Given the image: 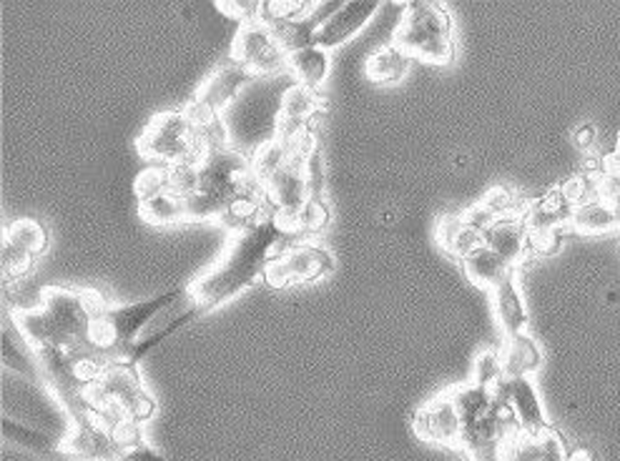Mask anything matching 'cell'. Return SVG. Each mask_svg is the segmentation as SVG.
<instances>
[{"mask_svg": "<svg viewBox=\"0 0 620 461\" xmlns=\"http://www.w3.org/2000/svg\"><path fill=\"white\" fill-rule=\"evenodd\" d=\"M114 461H167V457L159 454V451L146 444V441H139V444L118 451V457Z\"/></svg>", "mask_w": 620, "mask_h": 461, "instance_id": "cell-37", "label": "cell"}, {"mask_svg": "<svg viewBox=\"0 0 620 461\" xmlns=\"http://www.w3.org/2000/svg\"><path fill=\"white\" fill-rule=\"evenodd\" d=\"M495 392L503 396L507 407L513 409L520 431H525V435H543V431L553 429L548 414L543 409L541 394L535 389L533 376H510Z\"/></svg>", "mask_w": 620, "mask_h": 461, "instance_id": "cell-13", "label": "cell"}, {"mask_svg": "<svg viewBox=\"0 0 620 461\" xmlns=\"http://www.w3.org/2000/svg\"><path fill=\"white\" fill-rule=\"evenodd\" d=\"M478 204L488 211L492 221L523 216L525 206H527V204H523V199H520L513 189H505V186L490 189L485 196L478 201Z\"/></svg>", "mask_w": 620, "mask_h": 461, "instance_id": "cell-32", "label": "cell"}, {"mask_svg": "<svg viewBox=\"0 0 620 461\" xmlns=\"http://www.w3.org/2000/svg\"><path fill=\"white\" fill-rule=\"evenodd\" d=\"M403 8V21L392 43L403 49L407 58L450 66L455 61V23L448 8L435 0H413Z\"/></svg>", "mask_w": 620, "mask_h": 461, "instance_id": "cell-4", "label": "cell"}, {"mask_svg": "<svg viewBox=\"0 0 620 461\" xmlns=\"http://www.w3.org/2000/svg\"><path fill=\"white\" fill-rule=\"evenodd\" d=\"M3 242L21 248V251L41 256L45 248H49V230H45L41 221H35L31 216H21L8 224Z\"/></svg>", "mask_w": 620, "mask_h": 461, "instance_id": "cell-29", "label": "cell"}, {"mask_svg": "<svg viewBox=\"0 0 620 461\" xmlns=\"http://www.w3.org/2000/svg\"><path fill=\"white\" fill-rule=\"evenodd\" d=\"M104 307L106 299L94 289L43 286L39 307L11 311V319L33 352L66 349L73 354L96 356L94 326Z\"/></svg>", "mask_w": 620, "mask_h": 461, "instance_id": "cell-2", "label": "cell"}, {"mask_svg": "<svg viewBox=\"0 0 620 461\" xmlns=\"http://www.w3.org/2000/svg\"><path fill=\"white\" fill-rule=\"evenodd\" d=\"M121 447L116 444L114 429L94 407L71 417V427L63 437L61 454L81 461H114Z\"/></svg>", "mask_w": 620, "mask_h": 461, "instance_id": "cell-8", "label": "cell"}, {"mask_svg": "<svg viewBox=\"0 0 620 461\" xmlns=\"http://www.w3.org/2000/svg\"><path fill=\"white\" fill-rule=\"evenodd\" d=\"M216 8L242 25L261 23V0H216Z\"/></svg>", "mask_w": 620, "mask_h": 461, "instance_id": "cell-35", "label": "cell"}, {"mask_svg": "<svg viewBox=\"0 0 620 461\" xmlns=\"http://www.w3.org/2000/svg\"><path fill=\"white\" fill-rule=\"evenodd\" d=\"M500 461H570V451L555 429L543 435H517L505 441Z\"/></svg>", "mask_w": 620, "mask_h": 461, "instance_id": "cell-16", "label": "cell"}, {"mask_svg": "<svg viewBox=\"0 0 620 461\" xmlns=\"http://www.w3.org/2000/svg\"><path fill=\"white\" fill-rule=\"evenodd\" d=\"M573 216V206L563 196L560 189H555L545 196L535 199L533 204L525 206L523 221L527 226V234H550V230L568 228Z\"/></svg>", "mask_w": 620, "mask_h": 461, "instance_id": "cell-19", "label": "cell"}, {"mask_svg": "<svg viewBox=\"0 0 620 461\" xmlns=\"http://www.w3.org/2000/svg\"><path fill=\"white\" fill-rule=\"evenodd\" d=\"M291 156H295V141H285V138H271V141L261 143L257 153L249 159L254 179L259 181V186H264L275 173L285 165Z\"/></svg>", "mask_w": 620, "mask_h": 461, "instance_id": "cell-27", "label": "cell"}, {"mask_svg": "<svg viewBox=\"0 0 620 461\" xmlns=\"http://www.w3.org/2000/svg\"><path fill=\"white\" fill-rule=\"evenodd\" d=\"M616 156H620V136H618V146H616Z\"/></svg>", "mask_w": 620, "mask_h": 461, "instance_id": "cell-42", "label": "cell"}, {"mask_svg": "<svg viewBox=\"0 0 620 461\" xmlns=\"http://www.w3.org/2000/svg\"><path fill=\"white\" fill-rule=\"evenodd\" d=\"M136 151L143 159L159 165H181V163H202L206 149L202 133L184 110H161L151 118L141 136L136 138Z\"/></svg>", "mask_w": 620, "mask_h": 461, "instance_id": "cell-6", "label": "cell"}, {"mask_svg": "<svg viewBox=\"0 0 620 461\" xmlns=\"http://www.w3.org/2000/svg\"><path fill=\"white\" fill-rule=\"evenodd\" d=\"M490 293H492V313H495V321L500 331L505 334V339L525 334L527 326H531V313H527L523 291H520L517 271L510 274L507 279Z\"/></svg>", "mask_w": 620, "mask_h": 461, "instance_id": "cell-17", "label": "cell"}, {"mask_svg": "<svg viewBox=\"0 0 620 461\" xmlns=\"http://www.w3.org/2000/svg\"><path fill=\"white\" fill-rule=\"evenodd\" d=\"M563 242V230H550V234H531V251L535 254H555Z\"/></svg>", "mask_w": 620, "mask_h": 461, "instance_id": "cell-38", "label": "cell"}, {"mask_svg": "<svg viewBox=\"0 0 620 461\" xmlns=\"http://www.w3.org/2000/svg\"><path fill=\"white\" fill-rule=\"evenodd\" d=\"M460 264H462L464 276H468V281L475 283L482 291H495L498 286L515 271V269H510L503 258H500L485 244L478 246L470 256H464Z\"/></svg>", "mask_w": 620, "mask_h": 461, "instance_id": "cell-20", "label": "cell"}, {"mask_svg": "<svg viewBox=\"0 0 620 461\" xmlns=\"http://www.w3.org/2000/svg\"><path fill=\"white\" fill-rule=\"evenodd\" d=\"M608 201H610V206H613V211H616V218H618V226H620V191L616 193V196H610Z\"/></svg>", "mask_w": 620, "mask_h": 461, "instance_id": "cell-41", "label": "cell"}, {"mask_svg": "<svg viewBox=\"0 0 620 461\" xmlns=\"http://www.w3.org/2000/svg\"><path fill=\"white\" fill-rule=\"evenodd\" d=\"M186 299V286L171 289L159 297L136 303H116L101 309L94 326V352L101 362H126L133 346L141 341L146 324H151L159 313L169 311L173 303Z\"/></svg>", "mask_w": 620, "mask_h": 461, "instance_id": "cell-3", "label": "cell"}, {"mask_svg": "<svg viewBox=\"0 0 620 461\" xmlns=\"http://www.w3.org/2000/svg\"><path fill=\"white\" fill-rule=\"evenodd\" d=\"M139 214L151 226H177L186 221V208L177 193L163 191L159 196L139 201Z\"/></svg>", "mask_w": 620, "mask_h": 461, "instance_id": "cell-28", "label": "cell"}, {"mask_svg": "<svg viewBox=\"0 0 620 461\" xmlns=\"http://www.w3.org/2000/svg\"><path fill=\"white\" fill-rule=\"evenodd\" d=\"M3 439L25 451H33V454H56L63 444V437H53L49 431L33 429L11 417H3Z\"/></svg>", "mask_w": 620, "mask_h": 461, "instance_id": "cell-26", "label": "cell"}, {"mask_svg": "<svg viewBox=\"0 0 620 461\" xmlns=\"http://www.w3.org/2000/svg\"><path fill=\"white\" fill-rule=\"evenodd\" d=\"M35 264V256L29 251H21L11 244L3 242V248H0V266H3V286L11 283H21L31 276Z\"/></svg>", "mask_w": 620, "mask_h": 461, "instance_id": "cell-33", "label": "cell"}, {"mask_svg": "<svg viewBox=\"0 0 620 461\" xmlns=\"http://www.w3.org/2000/svg\"><path fill=\"white\" fill-rule=\"evenodd\" d=\"M573 143H576L580 151H590V149H592V143H596V128H592L590 124L580 126L578 131L573 133Z\"/></svg>", "mask_w": 620, "mask_h": 461, "instance_id": "cell-39", "label": "cell"}, {"mask_svg": "<svg viewBox=\"0 0 620 461\" xmlns=\"http://www.w3.org/2000/svg\"><path fill=\"white\" fill-rule=\"evenodd\" d=\"M133 191L136 196H139V201L169 191V165L157 163V165H149V169H143L133 181Z\"/></svg>", "mask_w": 620, "mask_h": 461, "instance_id": "cell-34", "label": "cell"}, {"mask_svg": "<svg viewBox=\"0 0 620 461\" xmlns=\"http://www.w3.org/2000/svg\"><path fill=\"white\" fill-rule=\"evenodd\" d=\"M254 78L257 76H252L249 71L239 66V63H234L232 58L218 63V66L204 78L202 86H199L196 96L189 100V108L199 110V114L222 116V110L229 108L234 104V98L239 96Z\"/></svg>", "mask_w": 620, "mask_h": 461, "instance_id": "cell-11", "label": "cell"}, {"mask_svg": "<svg viewBox=\"0 0 620 461\" xmlns=\"http://www.w3.org/2000/svg\"><path fill=\"white\" fill-rule=\"evenodd\" d=\"M289 236L291 234L279 224L275 214H267L259 224L244 228L239 234H232L216 261L186 286V307L167 326L143 336L126 362L136 366L146 354L153 352L177 331L186 329L196 319H202L204 313L224 307V303L234 301L246 289L257 286L267 276L269 264L287 248L285 244Z\"/></svg>", "mask_w": 620, "mask_h": 461, "instance_id": "cell-1", "label": "cell"}, {"mask_svg": "<svg viewBox=\"0 0 620 461\" xmlns=\"http://www.w3.org/2000/svg\"><path fill=\"white\" fill-rule=\"evenodd\" d=\"M88 404L111 424L133 421L143 427L157 414V401L141 382L139 368L129 362H106L88 386Z\"/></svg>", "mask_w": 620, "mask_h": 461, "instance_id": "cell-5", "label": "cell"}, {"mask_svg": "<svg viewBox=\"0 0 620 461\" xmlns=\"http://www.w3.org/2000/svg\"><path fill=\"white\" fill-rule=\"evenodd\" d=\"M409 61L413 58H407L403 49H397L395 43H387L375 53H370L367 63H364V76L377 83V86H395L407 76Z\"/></svg>", "mask_w": 620, "mask_h": 461, "instance_id": "cell-25", "label": "cell"}, {"mask_svg": "<svg viewBox=\"0 0 620 461\" xmlns=\"http://www.w3.org/2000/svg\"><path fill=\"white\" fill-rule=\"evenodd\" d=\"M505 379L507 376H505L500 349H482V352L475 356V362H472V382L495 392Z\"/></svg>", "mask_w": 620, "mask_h": 461, "instance_id": "cell-31", "label": "cell"}, {"mask_svg": "<svg viewBox=\"0 0 620 461\" xmlns=\"http://www.w3.org/2000/svg\"><path fill=\"white\" fill-rule=\"evenodd\" d=\"M334 269L336 261L330 248L312 242H302L287 246L285 251L269 264L264 281H267L271 289H291V286L322 281L324 276H330Z\"/></svg>", "mask_w": 620, "mask_h": 461, "instance_id": "cell-7", "label": "cell"}, {"mask_svg": "<svg viewBox=\"0 0 620 461\" xmlns=\"http://www.w3.org/2000/svg\"><path fill=\"white\" fill-rule=\"evenodd\" d=\"M307 183H309V196L327 199V169H324V156L319 146L307 159Z\"/></svg>", "mask_w": 620, "mask_h": 461, "instance_id": "cell-36", "label": "cell"}, {"mask_svg": "<svg viewBox=\"0 0 620 461\" xmlns=\"http://www.w3.org/2000/svg\"><path fill=\"white\" fill-rule=\"evenodd\" d=\"M380 0H344L336 8L330 21H327L317 33V45L324 51L340 49L346 41H352L364 25H367L380 11Z\"/></svg>", "mask_w": 620, "mask_h": 461, "instance_id": "cell-14", "label": "cell"}, {"mask_svg": "<svg viewBox=\"0 0 620 461\" xmlns=\"http://www.w3.org/2000/svg\"><path fill=\"white\" fill-rule=\"evenodd\" d=\"M287 66L291 76L297 78L299 86L322 94V86L327 83V78H330V71H332V58H330V51L312 45V49L287 55Z\"/></svg>", "mask_w": 620, "mask_h": 461, "instance_id": "cell-22", "label": "cell"}, {"mask_svg": "<svg viewBox=\"0 0 620 461\" xmlns=\"http://www.w3.org/2000/svg\"><path fill=\"white\" fill-rule=\"evenodd\" d=\"M435 242L445 254L462 261L464 256H470L478 246H482V234L468 224L462 211L458 214H442L435 221Z\"/></svg>", "mask_w": 620, "mask_h": 461, "instance_id": "cell-18", "label": "cell"}, {"mask_svg": "<svg viewBox=\"0 0 620 461\" xmlns=\"http://www.w3.org/2000/svg\"><path fill=\"white\" fill-rule=\"evenodd\" d=\"M234 63H239L252 76H279V73L289 71L287 53L281 51V45L275 41V35L264 23H249L239 25L234 41H232V55Z\"/></svg>", "mask_w": 620, "mask_h": 461, "instance_id": "cell-9", "label": "cell"}, {"mask_svg": "<svg viewBox=\"0 0 620 461\" xmlns=\"http://www.w3.org/2000/svg\"><path fill=\"white\" fill-rule=\"evenodd\" d=\"M415 435L435 447L460 449L462 447V417L458 404L452 399V392L445 389L427 399L415 411L413 419Z\"/></svg>", "mask_w": 620, "mask_h": 461, "instance_id": "cell-10", "label": "cell"}, {"mask_svg": "<svg viewBox=\"0 0 620 461\" xmlns=\"http://www.w3.org/2000/svg\"><path fill=\"white\" fill-rule=\"evenodd\" d=\"M568 228L573 234H580V236H603L610 234V230H618L620 226L610 201L603 196H596L586 201V204L573 208Z\"/></svg>", "mask_w": 620, "mask_h": 461, "instance_id": "cell-23", "label": "cell"}, {"mask_svg": "<svg viewBox=\"0 0 620 461\" xmlns=\"http://www.w3.org/2000/svg\"><path fill=\"white\" fill-rule=\"evenodd\" d=\"M0 346H3V366L6 368H11V372L25 376L29 382L41 379L39 356H35V352L29 346V341L18 334L11 313H8L3 321V336H0Z\"/></svg>", "mask_w": 620, "mask_h": 461, "instance_id": "cell-21", "label": "cell"}, {"mask_svg": "<svg viewBox=\"0 0 620 461\" xmlns=\"http://www.w3.org/2000/svg\"><path fill=\"white\" fill-rule=\"evenodd\" d=\"M606 171L613 173V176L620 179V156L613 153V159H606Z\"/></svg>", "mask_w": 620, "mask_h": 461, "instance_id": "cell-40", "label": "cell"}, {"mask_svg": "<svg viewBox=\"0 0 620 461\" xmlns=\"http://www.w3.org/2000/svg\"><path fill=\"white\" fill-rule=\"evenodd\" d=\"M482 244L492 248L510 269L517 271V266L525 261L531 251V234H527V226L523 216L513 218H498L482 230Z\"/></svg>", "mask_w": 620, "mask_h": 461, "instance_id": "cell-15", "label": "cell"}, {"mask_svg": "<svg viewBox=\"0 0 620 461\" xmlns=\"http://www.w3.org/2000/svg\"><path fill=\"white\" fill-rule=\"evenodd\" d=\"M324 114V98L317 90L304 86H289L281 96V108L277 116V138L295 141V138L317 131V121Z\"/></svg>", "mask_w": 620, "mask_h": 461, "instance_id": "cell-12", "label": "cell"}, {"mask_svg": "<svg viewBox=\"0 0 620 461\" xmlns=\"http://www.w3.org/2000/svg\"><path fill=\"white\" fill-rule=\"evenodd\" d=\"M500 356H503L507 379L510 376H533L543 366V349L527 331L507 336L503 349H500Z\"/></svg>", "mask_w": 620, "mask_h": 461, "instance_id": "cell-24", "label": "cell"}, {"mask_svg": "<svg viewBox=\"0 0 620 461\" xmlns=\"http://www.w3.org/2000/svg\"><path fill=\"white\" fill-rule=\"evenodd\" d=\"M332 221V208L327 204V199H307V204L299 211L297 218L291 221L289 234H322Z\"/></svg>", "mask_w": 620, "mask_h": 461, "instance_id": "cell-30", "label": "cell"}]
</instances>
